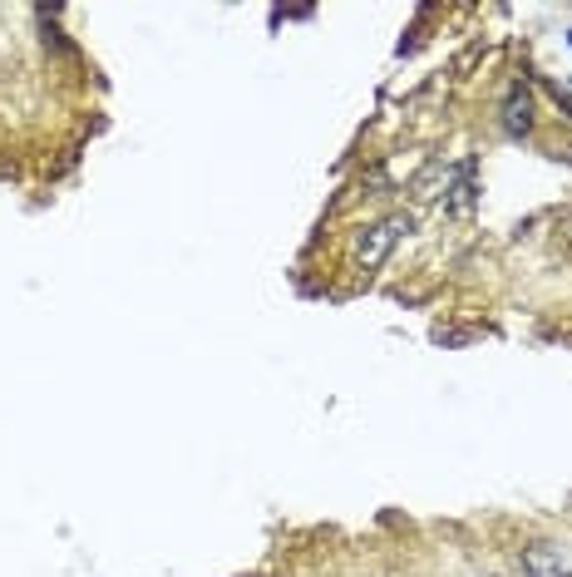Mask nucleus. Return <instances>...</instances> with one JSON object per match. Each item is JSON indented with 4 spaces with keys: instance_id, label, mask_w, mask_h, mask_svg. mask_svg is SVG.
Returning a JSON list of instances; mask_svg holds the SVG:
<instances>
[{
    "instance_id": "4",
    "label": "nucleus",
    "mask_w": 572,
    "mask_h": 577,
    "mask_svg": "<svg viewBox=\"0 0 572 577\" xmlns=\"http://www.w3.org/2000/svg\"><path fill=\"white\" fill-rule=\"evenodd\" d=\"M568 45H572V30H568Z\"/></svg>"
},
{
    "instance_id": "2",
    "label": "nucleus",
    "mask_w": 572,
    "mask_h": 577,
    "mask_svg": "<svg viewBox=\"0 0 572 577\" xmlns=\"http://www.w3.org/2000/svg\"><path fill=\"white\" fill-rule=\"evenodd\" d=\"M533 119H538V109H533V89L523 85V79H513V85L503 89V104H499V124H503V134H513V138L533 134Z\"/></svg>"
},
{
    "instance_id": "3",
    "label": "nucleus",
    "mask_w": 572,
    "mask_h": 577,
    "mask_svg": "<svg viewBox=\"0 0 572 577\" xmlns=\"http://www.w3.org/2000/svg\"><path fill=\"white\" fill-rule=\"evenodd\" d=\"M519 568L523 577H572V552L563 544H529L519 552Z\"/></svg>"
},
{
    "instance_id": "1",
    "label": "nucleus",
    "mask_w": 572,
    "mask_h": 577,
    "mask_svg": "<svg viewBox=\"0 0 572 577\" xmlns=\"http://www.w3.org/2000/svg\"><path fill=\"white\" fill-rule=\"evenodd\" d=\"M410 233V217L405 213H395V217H381V223H371V227H361V237H356V267L361 272H375V267H385V257L395 252V242Z\"/></svg>"
}]
</instances>
